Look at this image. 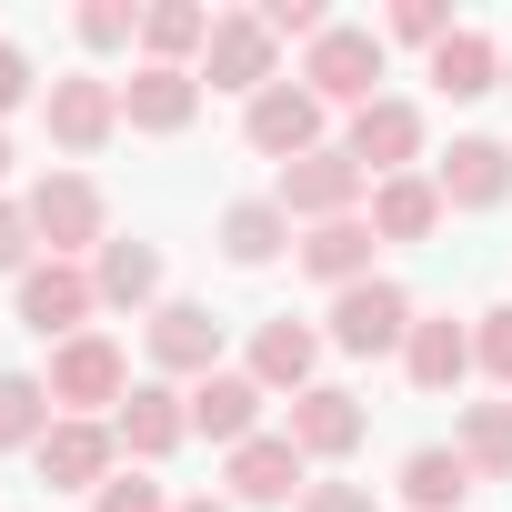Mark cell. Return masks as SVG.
<instances>
[{
	"instance_id": "obj_25",
	"label": "cell",
	"mask_w": 512,
	"mask_h": 512,
	"mask_svg": "<svg viewBox=\"0 0 512 512\" xmlns=\"http://www.w3.org/2000/svg\"><path fill=\"white\" fill-rule=\"evenodd\" d=\"M502 61H512V51H502L492 31H472V21H462L422 71H432V91H442V101H482V91H502Z\"/></svg>"
},
{
	"instance_id": "obj_32",
	"label": "cell",
	"mask_w": 512,
	"mask_h": 512,
	"mask_svg": "<svg viewBox=\"0 0 512 512\" xmlns=\"http://www.w3.org/2000/svg\"><path fill=\"white\" fill-rule=\"evenodd\" d=\"M472 372L512 392V302L502 312H472Z\"/></svg>"
},
{
	"instance_id": "obj_16",
	"label": "cell",
	"mask_w": 512,
	"mask_h": 512,
	"mask_svg": "<svg viewBox=\"0 0 512 512\" xmlns=\"http://www.w3.org/2000/svg\"><path fill=\"white\" fill-rule=\"evenodd\" d=\"M282 432L302 442V462H352V452H362V432H372V412H362V392H342V382H312V392H292Z\"/></svg>"
},
{
	"instance_id": "obj_8",
	"label": "cell",
	"mask_w": 512,
	"mask_h": 512,
	"mask_svg": "<svg viewBox=\"0 0 512 512\" xmlns=\"http://www.w3.org/2000/svg\"><path fill=\"white\" fill-rule=\"evenodd\" d=\"M282 81V41L262 11H211V51H201V91H241V101H262Z\"/></svg>"
},
{
	"instance_id": "obj_14",
	"label": "cell",
	"mask_w": 512,
	"mask_h": 512,
	"mask_svg": "<svg viewBox=\"0 0 512 512\" xmlns=\"http://www.w3.org/2000/svg\"><path fill=\"white\" fill-rule=\"evenodd\" d=\"M91 292H101V312H131V322H151L161 302H171V262H161V241H101L91 251Z\"/></svg>"
},
{
	"instance_id": "obj_36",
	"label": "cell",
	"mask_w": 512,
	"mask_h": 512,
	"mask_svg": "<svg viewBox=\"0 0 512 512\" xmlns=\"http://www.w3.org/2000/svg\"><path fill=\"white\" fill-rule=\"evenodd\" d=\"M302 512H382V502H372V482H312Z\"/></svg>"
},
{
	"instance_id": "obj_19",
	"label": "cell",
	"mask_w": 512,
	"mask_h": 512,
	"mask_svg": "<svg viewBox=\"0 0 512 512\" xmlns=\"http://www.w3.org/2000/svg\"><path fill=\"white\" fill-rule=\"evenodd\" d=\"M432 181H442V201H452V211H502V201H512V141L462 131V141L432 161Z\"/></svg>"
},
{
	"instance_id": "obj_34",
	"label": "cell",
	"mask_w": 512,
	"mask_h": 512,
	"mask_svg": "<svg viewBox=\"0 0 512 512\" xmlns=\"http://www.w3.org/2000/svg\"><path fill=\"white\" fill-rule=\"evenodd\" d=\"M31 262H41V231H31V211L11 191H0V282H21Z\"/></svg>"
},
{
	"instance_id": "obj_27",
	"label": "cell",
	"mask_w": 512,
	"mask_h": 512,
	"mask_svg": "<svg viewBox=\"0 0 512 512\" xmlns=\"http://www.w3.org/2000/svg\"><path fill=\"white\" fill-rule=\"evenodd\" d=\"M452 452L472 462V482H512V402H462L452 412Z\"/></svg>"
},
{
	"instance_id": "obj_26",
	"label": "cell",
	"mask_w": 512,
	"mask_h": 512,
	"mask_svg": "<svg viewBox=\"0 0 512 512\" xmlns=\"http://www.w3.org/2000/svg\"><path fill=\"white\" fill-rule=\"evenodd\" d=\"M201 51H211V11H201V0H151V11H141V61L201 71Z\"/></svg>"
},
{
	"instance_id": "obj_3",
	"label": "cell",
	"mask_w": 512,
	"mask_h": 512,
	"mask_svg": "<svg viewBox=\"0 0 512 512\" xmlns=\"http://www.w3.org/2000/svg\"><path fill=\"white\" fill-rule=\"evenodd\" d=\"M412 322H422V302H412L392 272H372V282L332 292L322 342H332V352H352V362H382V352H402V342H412Z\"/></svg>"
},
{
	"instance_id": "obj_30",
	"label": "cell",
	"mask_w": 512,
	"mask_h": 512,
	"mask_svg": "<svg viewBox=\"0 0 512 512\" xmlns=\"http://www.w3.org/2000/svg\"><path fill=\"white\" fill-rule=\"evenodd\" d=\"M71 31H81V51H141V0H81Z\"/></svg>"
},
{
	"instance_id": "obj_5",
	"label": "cell",
	"mask_w": 512,
	"mask_h": 512,
	"mask_svg": "<svg viewBox=\"0 0 512 512\" xmlns=\"http://www.w3.org/2000/svg\"><path fill=\"white\" fill-rule=\"evenodd\" d=\"M272 201L312 231V221H352V211H372V181H362V161L342 151V141H322V151H302V161H282V181H272Z\"/></svg>"
},
{
	"instance_id": "obj_38",
	"label": "cell",
	"mask_w": 512,
	"mask_h": 512,
	"mask_svg": "<svg viewBox=\"0 0 512 512\" xmlns=\"http://www.w3.org/2000/svg\"><path fill=\"white\" fill-rule=\"evenodd\" d=\"M0 181H11V141H0Z\"/></svg>"
},
{
	"instance_id": "obj_4",
	"label": "cell",
	"mask_w": 512,
	"mask_h": 512,
	"mask_svg": "<svg viewBox=\"0 0 512 512\" xmlns=\"http://www.w3.org/2000/svg\"><path fill=\"white\" fill-rule=\"evenodd\" d=\"M11 312H21V332H41L51 352H61V342H81V332H101V322H91V312H101L91 262H51V251H41V262L11 282Z\"/></svg>"
},
{
	"instance_id": "obj_33",
	"label": "cell",
	"mask_w": 512,
	"mask_h": 512,
	"mask_svg": "<svg viewBox=\"0 0 512 512\" xmlns=\"http://www.w3.org/2000/svg\"><path fill=\"white\" fill-rule=\"evenodd\" d=\"M91 512H181V502H171V492H161V482H151L141 462H121V472H111V482L91 492Z\"/></svg>"
},
{
	"instance_id": "obj_21",
	"label": "cell",
	"mask_w": 512,
	"mask_h": 512,
	"mask_svg": "<svg viewBox=\"0 0 512 512\" xmlns=\"http://www.w3.org/2000/svg\"><path fill=\"white\" fill-rule=\"evenodd\" d=\"M402 372H412V392L452 402V392L472 382V322H452V312H422V322H412V342H402Z\"/></svg>"
},
{
	"instance_id": "obj_37",
	"label": "cell",
	"mask_w": 512,
	"mask_h": 512,
	"mask_svg": "<svg viewBox=\"0 0 512 512\" xmlns=\"http://www.w3.org/2000/svg\"><path fill=\"white\" fill-rule=\"evenodd\" d=\"M181 512H241V502H231V492H191Z\"/></svg>"
},
{
	"instance_id": "obj_22",
	"label": "cell",
	"mask_w": 512,
	"mask_h": 512,
	"mask_svg": "<svg viewBox=\"0 0 512 512\" xmlns=\"http://www.w3.org/2000/svg\"><path fill=\"white\" fill-rule=\"evenodd\" d=\"M372 251H382V231L352 211V221H312L302 231V251H292V262L322 282V292H352V282H372Z\"/></svg>"
},
{
	"instance_id": "obj_11",
	"label": "cell",
	"mask_w": 512,
	"mask_h": 512,
	"mask_svg": "<svg viewBox=\"0 0 512 512\" xmlns=\"http://www.w3.org/2000/svg\"><path fill=\"white\" fill-rule=\"evenodd\" d=\"M241 141L262 151V161H302V151H322L332 141V111L302 91V71L292 81H272L262 101H241Z\"/></svg>"
},
{
	"instance_id": "obj_35",
	"label": "cell",
	"mask_w": 512,
	"mask_h": 512,
	"mask_svg": "<svg viewBox=\"0 0 512 512\" xmlns=\"http://www.w3.org/2000/svg\"><path fill=\"white\" fill-rule=\"evenodd\" d=\"M21 101H41V71H31V51H21V41H0V121H11Z\"/></svg>"
},
{
	"instance_id": "obj_2",
	"label": "cell",
	"mask_w": 512,
	"mask_h": 512,
	"mask_svg": "<svg viewBox=\"0 0 512 512\" xmlns=\"http://www.w3.org/2000/svg\"><path fill=\"white\" fill-rule=\"evenodd\" d=\"M382 51H392V41H382L372 21H332V31L302 51V91H312L322 111H372V101H382Z\"/></svg>"
},
{
	"instance_id": "obj_20",
	"label": "cell",
	"mask_w": 512,
	"mask_h": 512,
	"mask_svg": "<svg viewBox=\"0 0 512 512\" xmlns=\"http://www.w3.org/2000/svg\"><path fill=\"white\" fill-rule=\"evenodd\" d=\"M282 251H302V221H292L272 191H251V201L221 211V262H231V272H272Z\"/></svg>"
},
{
	"instance_id": "obj_23",
	"label": "cell",
	"mask_w": 512,
	"mask_h": 512,
	"mask_svg": "<svg viewBox=\"0 0 512 512\" xmlns=\"http://www.w3.org/2000/svg\"><path fill=\"white\" fill-rule=\"evenodd\" d=\"M262 382H251V372H211V382H191V432L201 442H221V452H241L251 432H262Z\"/></svg>"
},
{
	"instance_id": "obj_17",
	"label": "cell",
	"mask_w": 512,
	"mask_h": 512,
	"mask_svg": "<svg viewBox=\"0 0 512 512\" xmlns=\"http://www.w3.org/2000/svg\"><path fill=\"white\" fill-rule=\"evenodd\" d=\"M322 352H332V342H322V322H292V312H282V322H262V332H251L241 372L262 382L272 402H292V392H312V382H322Z\"/></svg>"
},
{
	"instance_id": "obj_24",
	"label": "cell",
	"mask_w": 512,
	"mask_h": 512,
	"mask_svg": "<svg viewBox=\"0 0 512 512\" xmlns=\"http://www.w3.org/2000/svg\"><path fill=\"white\" fill-rule=\"evenodd\" d=\"M382 241H432L442 221H452V201H442V181L432 171H392V181H372V211H362Z\"/></svg>"
},
{
	"instance_id": "obj_31",
	"label": "cell",
	"mask_w": 512,
	"mask_h": 512,
	"mask_svg": "<svg viewBox=\"0 0 512 512\" xmlns=\"http://www.w3.org/2000/svg\"><path fill=\"white\" fill-rule=\"evenodd\" d=\"M452 31H462V21L442 11V0H392V21H382V41H412L422 61H432V51H442Z\"/></svg>"
},
{
	"instance_id": "obj_13",
	"label": "cell",
	"mask_w": 512,
	"mask_h": 512,
	"mask_svg": "<svg viewBox=\"0 0 512 512\" xmlns=\"http://www.w3.org/2000/svg\"><path fill=\"white\" fill-rule=\"evenodd\" d=\"M111 442H121V462H171L181 442H191V392L181 382H131V402L111 412Z\"/></svg>"
},
{
	"instance_id": "obj_15",
	"label": "cell",
	"mask_w": 512,
	"mask_h": 512,
	"mask_svg": "<svg viewBox=\"0 0 512 512\" xmlns=\"http://www.w3.org/2000/svg\"><path fill=\"white\" fill-rule=\"evenodd\" d=\"M191 121H201V71H171V61H131V81H121V131L181 141Z\"/></svg>"
},
{
	"instance_id": "obj_10",
	"label": "cell",
	"mask_w": 512,
	"mask_h": 512,
	"mask_svg": "<svg viewBox=\"0 0 512 512\" xmlns=\"http://www.w3.org/2000/svg\"><path fill=\"white\" fill-rule=\"evenodd\" d=\"M221 492H231V502H251V512H282V502H302V492H312V462H302V442H292V432H251L241 452H221Z\"/></svg>"
},
{
	"instance_id": "obj_6",
	"label": "cell",
	"mask_w": 512,
	"mask_h": 512,
	"mask_svg": "<svg viewBox=\"0 0 512 512\" xmlns=\"http://www.w3.org/2000/svg\"><path fill=\"white\" fill-rule=\"evenodd\" d=\"M41 382H51V402H61V412L111 422V412L131 402V352H121L111 332H81V342H61V352H51V372H41Z\"/></svg>"
},
{
	"instance_id": "obj_12",
	"label": "cell",
	"mask_w": 512,
	"mask_h": 512,
	"mask_svg": "<svg viewBox=\"0 0 512 512\" xmlns=\"http://www.w3.org/2000/svg\"><path fill=\"white\" fill-rule=\"evenodd\" d=\"M41 121H51V151L91 161V151L121 131V81H101V71H61V81L41 91Z\"/></svg>"
},
{
	"instance_id": "obj_9",
	"label": "cell",
	"mask_w": 512,
	"mask_h": 512,
	"mask_svg": "<svg viewBox=\"0 0 512 512\" xmlns=\"http://www.w3.org/2000/svg\"><path fill=\"white\" fill-rule=\"evenodd\" d=\"M422 141H432V121H422V101H402V91H382V101H372V111H352V131H342V151L362 161V181L432 171V161H422Z\"/></svg>"
},
{
	"instance_id": "obj_29",
	"label": "cell",
	"mask_w": 512,
	"mask_h": 512,
	"mask_svg": "<svg viewBox=\"0 0 512 512\" xmlns=\"http://www.w3.org/2000/svg\"><path fill=\"white\" fill-rule=\"evenodd\" d=\"M51 422H61V402L41 372H0V452H41Z\"/></svg>"
},
{
	"instance_id": "obj_1",
	"label": "cell",
	"mask_w": 512,
	"mask_h": 512,
	"mask_svg": "<svg viewBox=\"0 0 512 512\" xmlns=\"http://www.w3.org/2000/svg\"><path fill=\"white\" fill-rule=\"evenodd\" d=\"M21 211H31V231H41V251L51 262H91V251L111 241V201H101V181L91 171H41L31 191H21Z\"/></svg>"
},
{
	"instance_id": "obj_7",
	"label": "cell",
	"mask_w": 512,
	"mask_h": 512,
	"mask_svg": "<svg viewBox=\"0 0 512 512\" xmlns=\"http://www.w3.org/2000/svg\"><path fill=\"white\" fill-rule=\"evenodd\" d=\"M141 352H151V382H181V392H191V382H211V372H221V312L171 292V302L141 322Z\"/></svg>"
},
{
	"instance_id": "obj_39",
	"label": "cell",
	"mask_w": 512,
	"mask_h": 512,
	"mask_svg": "<svg viewBox=\"0 0 512 512\" xmlns=\"http://www.w3.org/2000/svg\"><path fill=\"white\" fill-rule=\"evenodd\" d=\"M502 91H512V61H502Z\"/></svg>"
},
{
	"instance_id": "obj_18",
	"label": "cell",
	"mask_w": 512,
	"mask_h": 512,
	"mask_svg": "<svg viewBox=\"0 0 512 512\" xmlns=\"http://www.w3.org/2000/svg\"><path fill=\"white\" fill-rule=\"evenodd\" d=\"M31 462H41V482H51V492H101V482L121 472V442H111V422L61 412V422H51V442H41Z\"/></svg>"
},
{
	"instance_id": "obj_28",
	"label": "cell",
	"mask_w": 512,
	"mask_h": 512,
	"mask_svg": "<svg viewBox=\"0 0 512 512\" xmlns=\"http://www.w3.org/2000/svg\"><path fill=\"white\" fill-rule=\"evenodd\" d=\"M462 492H472V462H462L452 442L402 452V502H412V512H462Z\"/></svg>"
}]
</instances>
